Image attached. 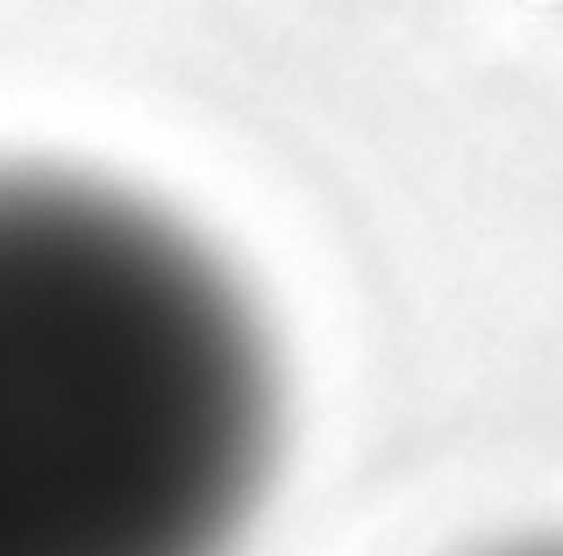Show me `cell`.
Here are the masks:
<instances>
[{
  "label": "cell",
  "instance_id": "cell-1",
  "mask_svg": "<svg viewBox=\"0 0 563 556\" xmlns=\"http://www.w3.org/2000/svg\"><path fill=\"white\" fill-rule=\"evenodd\" d=\"M286 443L257 292L129 186L0 165V556H235Z\"/></svg>",
  "mask_w": 563,
  "mask_h": 556
},
{
  "label": "cell",
  "instance_id": "cell-2",
  "mask_svg": "<svg viewBox=\"0 0 563 556\" xmlns=\"http://www.w3.org/2000/svg\"><path fill=\"white\" fill-rule=\"evenodd\" d=\"M493 556H563V535H536V543H507Z\"/></svg>",
  "mask_w": 563,
  "mask_h": 556
}]
</instances>
